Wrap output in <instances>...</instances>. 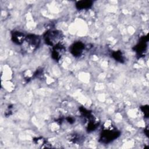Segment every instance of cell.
<instances>
[{
    "label": "cell",
    "instance_id": "7a4b0ae2",
    "mask_svg": "<svg viewBox=\"0 0 149 149\" xmlns=\"http://www.w3.org/2000/svg\"><path fill=\"white\" fill-rule=\"evenodd\" d=\"M120 134V131L116 128L111 127L108 129L103 130L100 134L99 141L104 144H108L113 141L119 137Z\"/></svg>",
    "mask_w": 149,
    "mask_h": 149
},
{
    "label": "cell",
    "instance_id": "3957f363",
    "mask_svg": "<svg viewBox=\"0 0 149 149\" xmlns=\"http://www.w3.org/2000/svg\"><path fill=\"white\" fill-rule=\"evenodd\" d=\"M62 38V33L58 30H48L44 35L45 42L50 46H54L60 43Z\"/></svg>",
    "mask_w": 149,
    "mask_h": 149
},
{
    "label": "cell",
    "instance_id": "52a82bcc",
    "mask_svg": "<svg viewBox=\"0 0 149 149\" xmlns=\"http://www.w3.org/2000/svg\"><path fill=\"white\" fill-rule=\"evenodd\" d=\"M65 52V47L61 42H60L52 47L51 56L55 61H58L61 58Z\"/></svg>",
    "mask_w": 149,
    "mask_h": 149
},
{
    "label": "cell",
    "instance_id": "8fae6325",
    "mask_svg": "<svg viewBox=\"0 0 149 149\" xmlns=\"http://www.w3.org/2000/svg\"><path fill=\"white\" fill-rule=\"evenodd\" d=\"M141 109L143 113L144 114L146 117H148V105H144L141 107Z\"/></svg>",
    "mask_w": 149,
    "mask_h": 149
},
{
    "label": "cell",
    "instance_id": "30bf717a",
    "mask_svg": "<svg viewBox=\"0 0 149 149\" xmlns=\"http://www.w3.org/2000/svg\"><path fill=\"white\" fill-rule=\"evenodd\" d=\"M112 57L116 61L123 63L125 61V57L120 51H115L112 52Z\"/></svg>",
    "mask_w": 149,
    "mask_h": 149
},
{
    "label": "cell",
    "instance_id": "6da1fadb",
    "mask_svg": "<svg viewBox=\"0 0 149 149\" xmlns=\"http://www.w3.org/2000/svg\"><path fill=\"white\" fill-rule=\"evenodd\" d=\"M80 112L81 117L86 123V130L88 132L94 131L98 126V123L94 118L93 113L84 107L80 108Z\"/></svg>",
    "mask_w": 149,
    "mask_h": 149
},
{
    "label": "cell",
    "instance_id": "5b68a950",
    "mask_svg": "<svg viewBox=\"0 0 149 149\" xmlns=\"http://www.w3.org/2000/svg\"><path fill=\"white\" fill-rule=\"evenodd\" d=\"M147 36H143L140 38L139 43L134 47V50L136 52L137 55L139 56V57H141L144 55V52H146L147 46Z\"/></svg>",
    "mask_w": 149,
    "mask_h": 149
},
{
    "label": "cell",
    "instance_id": "277c9868",
    "mask_svg": "<svg viewBox=\"0 0 149 149\" xmlns=\"http://www.w3.org/2000/svg\"><path fill=\"white\" fill-rule=\"evenodd\" d=\"M24 41L26 42L27 47L29 49L34 50L39 46L40 43V38L38 36L30 34L26 36Z\"/></svg>",
    "mask_w": 149,
    "mask_h": 149
},
{
    "label": "cell",
    "instance_id": "ba28073f",
    "mask_svg": "<svg viewBox=\"0 0 149 149\" xmlns=\"http://www.w3.org/2000/svg\"><path fill=\"white\" fill-rule=\"evenodd\" d=\"M26 36L24 34L19 31H14L11 33V40L15 44L21 45L25 41Z\"/></svg>",
    "mask_w": 149,
    "mask_h": 149
},
{
    "label": "cell",
    "instance_id": "9c48e42d",
    "mask_svg": "<svg viewBox=\"0 0 149 149\" xmlns=\"http://www.w3.org/2000/svg\"><path fill=\"white\" fill-rule=\"evenodd\" d=\"M93 3L92 1H79L76 3V8L79 10L88 9L92 6Z\"/></svg>",
    "mask_w": 149,
    "mask_h": 149
},
{
    "label": "cell",
    "instance_id": "8992f818",
    "mask_svg": "<svg viewBox=\"0 0 149 149\" xmlns=\"http://www.w3.org/2000/svg\"><path fill=\"white\" fill-rule=\"evenodd\" d=\"M85 45L81 41H77L74 42L70 47V52L75 57L81 56L84 50Z\"/></svg>",
    "mask_w": 149,
    "mask_h": 149
}]
</instances>
